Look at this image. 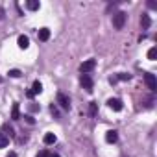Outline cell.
I'll list each match as a JSON object with an SVG mask.
<instances>
[{"mask_svg":"<svg viewBox=\"0 0 157 157\" xmlns=\"http://www.w3.org/2000/svg\"><path fill=\"white\" fill-rule=\"evenodd\" d=\"M126 19H128V15H126L124 11L115 13V15H113V26H115L117 30H122V28H124V24H126Z\"/></svg>","mask_w":157,"mask_h":157,"instance_id":"obj_1","label":"cell"},{"mask_svg":"<svg viewBox=\"0 0 157 157\" xmlns=\"http://www.w3.org/2000/svg\"><path fill=\"white\" fill-rule=\"evenodd\" d=\"M80 83H82V87H83L87 93H93L94 82H93V78H91L89 74H82V78H80Z\"/></svg>","mask_w":157,"mask_h":157,"instance_id":"obj_2","label":"cell"},{"mask_svg":"<svg viewBox=\"0 0 157 157\" xmlns=\"http://www.w3.org/2000/svg\"><path fill=\"white\" fill-rule=\"evenodd\" d=\"M56 102L65 109V111H68L70 109V98L65 94V93H57V96H56Z\"/></svg>","mask_w":157,"mask_h":157,"instance_id":"obj_3","label":"cell"},{"mask_svg":"<svg viewBox=\"0 0 157 157\" xmlns=\"http://www.w3.org/2000/svg\"><path fill=\"white\" fill-rule=\"evenodd\" d=\"M144 82H146V85H148V89H150L151 93L157 91V80H155V76H153V74L146 72V74H144Z\"/></svg>","mask_w":157,"mask_h":157,"instance_id":"obj_4","label":"cell"},{"mask_svg":"<svg viewBox=\"0 0 157 157\" xmlns=\"http://www.w3.org/2000/svg\"><path fill=\"white\" fill-rule=\"evenodd\" d=\"M41 91H43V85H41V82H39V80H35V82H33V85H32V89L26 93V96H28V98H33V96H35V94H39Z\"/></svg>","mask_w":157,"mask_h":157,"instance_id":"obj_5","label":"cell"},{"mask_svg":"<svg viewBox=\"0 0 157 157\" xmlns=\"http://www.w3.org/2000/svg\"><path fill=\"white\" fill-rule=\"evenodd\" d=\"M94 67H96V61H94V59H87L85 63H82L80 70H82V74H89V72H91Z\"/></svg>","mask_w":157,"mask_h":157,"instance_id":"obj_6","label":"cell"},{"mask_svg":"<svg viewBox=\"0 0 157 157\" xmlns=\"http://www.w3.org/2000/svg\"><path fill=\"white\" fill-rule=\"evenodd\" d=\"M107 107L109 109H113V111H122V100H118V98H109L107 100Z\"/></svg>","mask_w":157,"mask_h":157,"instance_id":"obj_7","label":"cell"},{"mask_svg":"<svg viewBox=\"0 0 157 157\" xmlns=\"http://www.w3.org/2000/svg\"><path fill=\"white\" fill-rule=\"evenodd\" d=\"M105 140H107L109 144H115V142L118 140V133H117L115 129H109V131L105 133Z\"/></svg>","mask_w":157,"mask_h":157,"instance_id":"obj_8","label":"cell"},{"mask_svg":"<svg viewBox=\"0 0 157 157\" xmlns=\"http://www.w3.org/2000/svg\"><path fill=\"white\" fill-rule=\"evenodd\" d=\"M150 24H151V19H150V15L142 13V17H140V26H142V30H148V28H150Z\"/></svg>","mask_w":157,"mask_h":157,"instance_id":"obj_9","label":"cell"},{"mask_svg":"<svg viewBox=\"0 0 157 157\" xmlns=\"http://www.w3.org/2000/svg\"><path fill=\"white\" fill-rule=\"evenodd\" d=\"M48 39H50V30H48V28H41V30H39V41L44 43V41H48Z\"/></svg>","mask_w":157,"mask_h":157,"instance_id":"obj_10","label":"cell"},{"mask_svg":"<svg viewBox=\"0 0 157 157\" xmlns=\"http://www.w3.org/2000/svg\"><path fill=\"white\" fill-rule=\"evenodd\" d=\"M28 46H30V39H28L26 35H19V48L26 50Z\"/></svg>","mask_w":157,"mask_h":157,"instance_id":"obj_11","label":"cell"},{"mask_svg":"<svg viewBox=\"0 0 157 157\" xmlns=\"http://www.w3.org/2000/svg\"><path fill=\"white\" fill-rule=\"evenodd\" d=\"M26 8H28L30 11H37V10L41 8V4L37 2V0H28V2H26Z\"/></svg>","mask_w":157,"mask_h":157,"instance_id":"obj_12","label":"cell"},{"mask_svg":"<svg viewBox=\"0 0 157 157\" xmlns=\"http://www.w3.org/2000/svg\"><path fill=\"white\" fill-rule=\"evenodd\" d=\"M2 129H4V135H6L8 139H11V137H15V131H13V128H11L10 124H4V128H2Z\"/></svg>","mask_w":157,"mask_h":157,"instance_id":"obj_13","label":"cell"},{"mask_svg":"<svg viewBox=\"0 0 157 157\" xmlns=\"http://www.w3.org/2000/svg\"><path fill=\"white\" fill-rule=\"evenodd\" d=\"M21 118V113H19V104H13V109H11V120H19Z\"/></svg>","mask_w":157,"mask_h":157,"instance_id":"obj_14","label":"cell"},{"mask_svg":"<svg viewBox=\"0 0 157 157\" xmlns=\"http://www.w3.org/2000/svg\"><path fill=\"white\" fill-rule=\"evenodd\" d=\"M43 140H44V144H54V142H56L57 139H56V135H54V133H46Z\"/></svg>","mask_w":157,"mask_h":157,"instance_id":"obj_15","label":"cell"},{"mask_svg":"<svg viewBox=\"0 0 157 157\" xmlns=\"http://www.w3.org/2000/svg\"><path fill=\"white\" fill-rule=\"evenodd\" d=\"M10 144V139L4 135V133H0V148H6Z\"/></svg>","mask_w":157,"mask_h":157,"instance_id":"obj_16","label":"cell"},{"mask_svg":"<svg viewBox=\"0 0 157 157\" xmlns=\"http://www.w3.org/2000/svg\"><path fill=\"white\" fill-rule=\"evenodd\" d=\"M89 113H91V117H96V113H98L96 102H91V105H89Z\"/></svg>","mask_w":157,"mask_h":157,"instance_id":"obj_17","label":"cell"},{"mask_svg":"<svg viewBox=\"0 0 157 157\" xmlns=\"http://www.w3.org/2000/svg\"><path fill=\"white\" fill-rule=\"evenodd\" d=\"M155 56H157V48L153 46V48H150V50H148V59H150V61H153V59H155Z\"/></svg>","mask_w":157,"mask_h":157,"instance_id":"obj_18","label":"cell"},{"mask_svg":"<svg viewBox=\"0 0 157 157\" xmlns=\"http://www.w3.org/2000/svg\"><path fill=\"white\" fill-rule=\"evenodd\" d=\"M129 78H131L129 74H118V76H117V80H118V82H128Z\"/></svg>","mask_w":157,"mask_h":157,"instance_id":"obj_19","label":"cell"},{"mask_svg":"<svg viewBox=\"0 0 157 157\" xmlns=\"http://www.w3.org/2000/svg\"><path fill=\"white\" fill-rule=\"evenodd\" d=\"M8 74H10L11 78H21V70H17V68H11Z\"/></svg>","mask_w":157,"mask_h":157,"instance_id":"obj_20","label":"cell"},{"mask_svg":"<svg viewBox=\"0 0 157 157\" xmlns=\"http://www.w3.org/2000/svg\"><path fill=\"white\" fill-rule=\"evenodd\" d=\"M50 155H52V153H50V151H46V150H43V151H39V153H37V157H50Z\"/></svg>","mask_w":157,"mask_h":157,"instance_id":"obj_21","label":"cell"},{"mask_svg":"<svg viewBox=\"0 0 157 157\" xmlns=\"http://www.w3.org/2000/svg\"><path fill=\"white\" fill-rule=\"evenodd\" d=\"M4 17H6V11H4V8H0V21H4Z\"/></svg>","mask_w":157,"mask_h":157,"instance_id":"obj_22","label":"cell"},{"mask_svg":"<svg viewBox=\"0 0 157 157\" xmlns=\"http://www.w3.org/2000/svg\"><path fill=\"white\" fill-rule=\"evenodd\" d=\"M117 82H118L117 76H111V78H109V83H117Z\"/></svg>","mask_w":157,"mask_h":157,"instance_id":"obj_23","label":"cell"},{"mask_svg":"<svg viewBox=\"0 0 157 157\" xmlns=\"http://www.w3.org/2000/svg\"><path fill=\"white\" fill-rule=\"evenodd\" d=\"M8 157H17V153H15V151H11V153H10Z\"/></svg>","mask_w":157,"mask_h":157,"instance_id":"obj_24","label":"cell"},{"mask_svg":"<svg viewBox=\"0 0 157 157\" xmlns=\"http://www.w3.org/2000/svg\"><path fill=\"white\" fill-rule=\"evenodd\" d=\"M50 157H59V155H50Z\"/></svg>","mask_w":157,"mask_h":157,"instance_id":"obj_25","label":"cell"},{"mask_svg":"<svg viewBox=\"0 0 157 157\" xmlns=\"http://www.w3.org/2000/svg\"><path fill=\"white\" fill-rule=\"evenodd\" d=\"M0 82H2V80H0Z\"/></svg>","mask_w":157,"mask_h":157,"instance_id":"obj_26","label":"cell"}]
</instances>
